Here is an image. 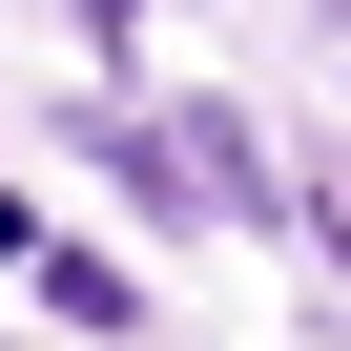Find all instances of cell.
<instances>
[{"label":"cell","instance_id":"cell-1","mask_svg":"<svg viewBox=\"0 0 351 351\" xmlns=\"http://www.w3.org/2000/svg\"><path fill=\"white\" fill-rule=\"evenodd\" d=\"M165 145H186V186H207V228H269L289 186H269V145L228 124V104H165Z\"/></svg>","mask_w":351,"mask_h":351},{"label":"cell","instance_id":"cell-2","mask_svg":"<svg viewBox=\"0 0 351 351\" xmlns=\"http://www.w3.org/2000/svg\"><path fill=\"white\" fill-rule=\"evenodd\" d=\"M0 248H21V269H42V289H62V330H145V289H124V269H104V248H62V228H42V207H0Z\"/></svg>","mask_w":351,"mask_h":351},{"label":"cell","instance_id":"cell-3","mask_svg":"<svg viewBox=\"0 0 351 351\" xmlns=\"http://www.w3.org/2000/svg\"><path fill=\"white\" fill-rule=\"evenodd\" d=\"M330 42H351V0H330Z\"/></svg>","mask_w":351,"mask_h":351}]
</instances>
